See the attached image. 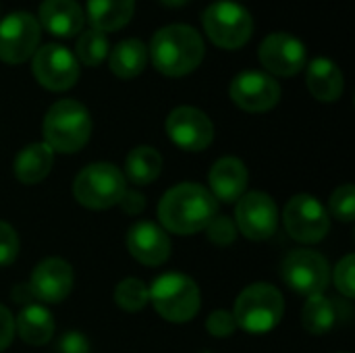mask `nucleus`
I'll list each match as a JSON object with an SVG mask.
<instances>
[{"mask_svg": "<svg viewBox=\"0 0 355 353\" xmlns=\"http://www.w3.org/2000/svg\"><path fill=\"white\" fill-rule=\"evenodd\" d=\"M12 300H15L17 304H23V300H25V302H31V300H35V298H33L29 285H17V287L12 289Z\"/></svg>", "mask_w": 355, "mask_h": 353, "instance_id": "e433bc0d", "label": "nucleus"}, {"mask_svg": "<svg viewBox=\"0 0 355 353\" xmlns=\"http://www.w3.org/2000/svg\"><path fill=\"white\" fill-rule=\"evenodd\" d=\"M331 212L343 223H352L355 216V189L352 183L341 185L331 196Z\"/></svg>", "mask_w": 355, "mask_h": 353, "instance_id": "c85d7f7f", "label": "nucleus"}, {"mask_svg": "<svg viewBox=\"0 0 355 353\" xmlns=\"http://www.w3.org/2000/svg\"><path fill=\"white\" fill-rule=\"evenodd\" d=\"M248 187V169L239 158H220L210 169V193L216 202H237Z\"/></svg>", "mask_w": 355, "mask_h": 353, "instance_id": "6ab92c4d", "label": "nucleus"}, {"mask_svg": "<svg viewBox=\"0 0 355 353\" xmlns=\"http://www.w3.org/2000/svg\"><path fill=\"white\" fill-rule=\"evenodd\" d=\"M164 6H183V4H187L189 0H160Z\"/></svg>", "mask_w": 355, "mask_h": 353, "instance_id": "4c0bfd02", "label": "nucleus"}, {"mask_svg": "<svg viewBox=\"0 0 355 353\" xmlns=\"http://www.w3.org/2000/svg\"><path fill=\"white\" fill-rule=\"evenodd\" d=\"M33 77L50 92H64L79 79V62L60 44H46L33 52Z\"/></svg>", "mask_w": 355, "mask_h": 353, "instance_id": "1a4fd4ad", "label": "nucleus"}, {"mask_svg": "<svg viewBox=\"0 0 355 353\" xmlns=\"http://www.w3.org/2000/svg\"><path fill=\"white\" fill-rule=\"evenodd\" d=\"M206 329L212 337H231L237 329V322L231 312L227 310H216L208 316Z\"/></svg>", "mask_w": 355, "mask_h": 353, "instance_id": "473e14b6", "label": "nucleus"}, {"mask_svg": "<svg viewBox=\"0 0 355 353\" xmlns=\"http://www.w3.org/2000/svg\"><path fill=\"white\" fill-rule=\"evenodd\" d=\"M218 202L200 183H181L168 189L158 204V218L164 231L193 235L204 231L216 216Z\"/></svg>", "mask_w": 355, "mask_h": 353, "instance_id": "f257e3e1", "label": "nucleus"}, {"mask_svg": "<svg viewBox=\"0 0 355 353\" xmlns=\"http://www.w3.org/2000/svg\"><path fill=\"white\" fill-rule=\"evenodd\" d=\"M200 353H210V352H200Z\"/></svg>", "mask_w": 355, "mask_h": 353, "instance_id": "58836bf2", "label": "nucleus"}, {"mask_svg": "<svg viewBox=\"0 0 355 353\" xmlns=\"http://www.w3.org/2000/svg\"><path fill=\"white\" fill-rule=\"evenodd\" d=\"M335 320H337V312L329 298H324L322 293L308 298V302L302 310V322L308 333L327 335L335 327Z\"/></svg>", "mask_w": 355, "mask_h": 353, "instance_id": "a878e982", "label": "nucleus"}, {"mask_svg": "<svg viewBox=\"0 0 355 353\" xmlns=\"http://www.w3.org/2000/svg\"><path fill=\"white\" fill-rule=\"evenodd\" d=\"M54 162V152L42 141V144H31L27 148H23L17 154L15 160V175L21 183L25 185H33L40 183L42 179L48 177L50 169Z\"/></svg>", "mask_w": 355, "mask_h": 353, "instance_id": "5701e85b", "label": "nucleus"}, {"mask_svg": "<svg viewBox=\"0 0 355 353\" xmlns=\"http://www.w3.org/2000/svg\"><path fill=\"white\" fill-rule=\"evenodd\" d=\"M56 353H89V341L81 333L69 331L58 339Z\"/></svg>", "mask_w": 355, "mask_h": 353, "instance_id": "72a5a7b5", "label": "nucleus"}, {"mask_svg": "<svg viewBox=\"0 0 355 353\" xmlns=\"http://www.w3.org/2000/svg\"><path fill=\"white\" fill-rule=\"evenodd\" d=\"M162 171V156L150 148V146H139L129 152L125 160V173L135 185H148L154 179H158Z\"/></svg>", "mask_w": 355, "mask_h": 353, "instance_id": "393cba45", "label": "nucleus"}, {"mask_svg": "<svg viewBox=\"0 0 355 353\" xmlns=\"http://www.w3.org/2000/svg\"><path fill=\"white\" fill-rule=\"evenodd\" d=\"M125 191V177L110 162H96L85 166L73 183L75 200L92 210H104L119 204Z\"/></svg>", "mask_w": 355, "mask_h": 353, "instance_id": "423d86ee", "label": "nucleus"}, {"mask_svg": "<svg viewBox=\"0 0 355 353\" xmlns=\"http://www.w3.org/2000/svg\"><path fill=\"white\" fill-rule=\"evenodd\" d=\"M15 331L19 337L29 343V345H44L52 339L54 335V320L52 314L37 304H27L17 320H15Z\"/></svg>", "mask_w": 355, "mask_h": 353, "instance_id": "4be33fe9", "label": "nucleus"}, {"mask_svg": "<svg viewBox=\"0 0 355 353\" xmlns=\"http://www.w3.org/2000/svg\"><path fill=\"white\" fill-rule=\"evenodd\" d=\"M335 285L339 293H343L347 300L355 295V258L354 254H347L335 268Z\"/></svg>", "mask_w": 355, "mask_h": 353, "instance_id": "c756f323", "label": "nucleus"}, {"mask_svg": "<svg viewBox=\"0 0 355 353\" xmlns=\"http://www.w3.org/2000/svg\"><path fill=\"white\" fill-rule=\"evenodd\" d=\"M285 312L283 295L277 287L268 283H256L245 287L233 308V318L237 327L252 335H262L272 331Z\"/></svg>", "mask_w": 355, "mask_h": 353, "instance_id": "20e7f679", "label": "nucleus"}, {"mask_svg": "<svg viewBox=\"0 0 355 353\" xmlns=\"http://www.w3.org/2000/svg\"><path fill=\"white\" fill-rule=\"evenodd\" d=\"M279 212L275 200L264 191H250L239 198L235 208V227L252 241L270 239L277 233Z\"/></svg>", "mask_w": 355, "mask_h": 353, "instance_id": "f8f14e48", "label": "nucleus"}, {"mask_svg": "<svg viewBox=\"0 0 355 353\" xmlns=\"http://www.w3.org/2000/svg\"><path fill=\"white\" fill-rule=\"evenodd\" d=\"M150 58L162 75L183 77L204 60V40L189 25H166L154 33L150 42Z\"/></svg>", "mask_w": 355, "mask_h": 353, "instance_id": "f03ea898", "label": "nucleus"}, {"mask_svg": "<svg viewBox=\"0 0 355 353\" xmlns=\"http://www.w3.org/2000/svg\"><path fill=\"white\" fill-rule=\"evenodd\" d=\"M233 102L248 112H266L281 100L279 81L262 71H243L231 81Z\"/></svg>", "mask_w": 355, "mask_h": 353, "instance_id": "ddd939ff", "label": "nucleus"}, {"mask_svg": "<svg viewBox=\"0 0 355 353\" xmlns=\"http://www.w3.org/2000/svg\"><path fill=\"white\" fill-rule=\"evenodd\" d=\"M119 204H123V208H125L129 214H137V212H141L144 206H146L144 196H139V193H135V191H125V196H123V200H121Z\"/></svg>", "mask_w": 355, "mask_h": 353, "instance_id": "c9c22d12", "label": "nucleus"}, {"mask_svg": "<svg viewBox=\"0 0 355 353\" xmlns=\"http://www.w3.org/2000/svg\"><path fill=\"white\" fill-rule=\"evenodd\" d=\"M148 293L156 312L168 322H189L200 312V289L187 275L166 273L152 283Z\"/></svg>", "mask_w": 355, "mask_h": 353, "instance_id": "39448f33", "label": "nucleus"}, {"mask_svg": "<svg viewBox=\"0 0 355 353\" xmlns=\"http://www.w3.org/2000/svg\"><path fill=\"white\" fill-rule=\"evenodd\" d=\"M127 248L131 256L146 266H160L171 256L168 233L148 221L135 223L127 233Z\"/></svg>", "mask_w": 355, "mask_h": 353, "instance_id": "f3484780", "label": "nucleus"}, {"mask_svg": "<svg viewBox=\"0 0 355 353\" xmlns=\"http://www.w3.org/2000/svg\"><path fill=\"white\" fill-rule=\"evenodd\" d=\"M37 23L56 37H73L83 29L85 17L77 0H44Z\"/></svg>", "mask_w": 355, "mask_h": 353, "instance_id": "a211bd4d", "label": "nucleus"}, {"mask_svg": "<svg viewBox=\"0 0 355 353\" xmlns=\"http://www.w3.org/2000/svg\"><path fill=\"white\" fill-rule=\"evenodd\" d=\"M73 268L60 258H46L31 273L29 289L35 300L46 304L62 302L73 289Z\"/></svg>", "mask_w": 355, "mask_h": 353, "instance_id": "dca6fc26", "label": "nucleus"}, {"mask_svg": "<svg viewBox=\"0 0 355 353\" xmlns=\"http://www.w3.org/2000/svg\"><path fill=\"white\" fill-rule=\"evenodd\" d=\"M114 302L119 308L127 312H137L150 302V293H148V287L139 279H125L116 285Z\"/></svg>", "mask_w": 355, "mask_h": 353, "instance_id": "cd10ccee", "label": "nucleus"}, {"mask_svg": "<svg viewBox=\"0 0 355 353\" xmlns=\"http://www.w3.org/2000/svg\"><path fill=\"white\" fill-rule=\"evenodd\" d=\"M40 44V23L25 10H15L0 21V60L19 64L33 56Z\"/></svg>", "mask_w": 355, "mask_h": 353, "instance_id": "9d476101", "label": "nucleus"}, {"mask_svg": "<svg viewBox=\"0 0 355 353\" xmlns=\"http://www.w3.org/2000/svg\"><path fill=\"white\" fill-rule=\"evenodd\" d=\"M110 71L121 79H133L137 77L148 62V48L141 40L129 37L114 46L110 52Z\"/></svg>", "mask_w": 355, "mask_h": 353, "instance_id": "b1692460", "label": "nucleus"}, {"mask_svg": "<svg viewBox=\"0 0 355 353\" xmlns=\"http://www.w3.org/2000/svg\"><path fill=\"white\" fill-rule=\"evenodd\" d=\"M260 62L268 69V73L279 77L297 75L306 67L308 50L302 40L289 33H270L264 37L258 50Z\"/></svg>", "mask_w": 355, "mask_h": 353, "instance_id": "2eb2a0df", "label": "nucleus"}, {"mask_svg": "<svg viewBox=\"0 0 355 353\" xmlns=\"http://www.w3.org/2000/svg\"><path fill=\"white\" fill-rule=\"evenodd\" d=\"M306 83L310 94L320 102H335L343 94V73L331 58H314L308 64Z\"/></svg>", "mask_w": 355, "mask_h": 353, "instance_id": "aec40b11", "label": "nucleus"}, {"mask_svg": "<svg viewBox=\"0 0 355 353\" xmlns=\"http://www.w3.org/2000/svg\"><path fill=\"white\" fill-rule=\"evenodd\" d=\"M206 231H208L210 241H214L216 246H229L237 237V227L227 216H214L210 225L206 227Z\"/></svg>", "mask_w": 355, "mask_h": 353, "instance_id": "7c9ffc66", "label": "nucleus"}, {"mask_svg": "<svg viewBox=\"0 0 355 353\" xmlns=\"http://www.w3.org/2000/svg\"><path fill=\"white\" fill-rule=\"evenodd\" d=\"M77 58L87 64V67H98L102 64V60L108 56L110 50V42L106 37V33L98 31V29H85L79 40H77Z\"/></svg>", "mask_w": 355, "mask_h": 353, "instance_id": "bb28decb", "label": "nucleus"}, {"mask_svg": "<svg viewBox=\"0 0 355 353\" xmlns=\"http://www.w3.org/2000/svg\"><path fill=\"white\" fill-rule=\"evenodd\" d=\"M168 137L187 152H202L214 139L212 121L193 106H179L166 119Z\"/></svg>", "mask_w": 355, "mask_h": 353, "instance_id": "4468645a", "label": "nucleus"}, {"mask_svg": "<svg viewBox=\"0 0 355 353\" xmlns=\"http://www.w3.org/2000/svg\"><path fill=\"white\" fill-rule=\"evenodd\" d=\"M283 223L287 233L302 243H318L327 237L331 229V218L324 206L306 193H300L289 200L283 210Z\"/></svg>", "mask_w": 355, "mask_h": 353, "instance_id": "6e6552de", "label": "nucleus"}, {"mask_svg": "<svg viewBox=\"0 0 355 353\" xmlns=\"http://www.w3.org/2000/svg\"><path fill=\"white\" fill-rule=\"evenodd\" d=\"M92 135V117L77 100H58L50 106L44 119L46 146L52 152H79Z\"/></svg>", "mask_w": 355, "mask_h": 353, "instance_id": "7ed1b4c3", "label": "nucleus"}, {"mask_svg": "<svg viewBox=\"0 0 355 353\" xmlns=\"http://www.w3.org/2000/svg\"><path fill=\"white\" fill-rule=\"evenodd\" d=\"M12 335H15V318L4 306H0V352L10 345Z\"/></svg>", "mask_w": 355, "mask_h": 353, "instance_id": "f704fd0d", "label": "nucleus"}, {"mask_svg": "<svg viewBox=\"0 0 355 353\" xmlns=\"http://www.w3.org/2000/svg\"><path fill=\"white\" fill-rule=\"evenodd\" d=\"M285 283L304 295H318L327 289L331 279L329 262L314 250H293L283 260Z\"/></svg>", "mask_w": 355, "mask_h": 353, "instance_id": "9b49d317", "label": "nucleus"}, {"mask_svg": "<svg viewBox=\"0 0 355 353\" xmlns=\"http://www.w3.org/2000/svg\"><path fill=\"white\" fill-rule=\"evenodd\" d=\"M202 25L212 44L227 50L245 46L254 33V19L248 8L231 0L210 4L202 15Z\"/></svg>", "mask_w": 355, "mask_h": 353, "instance_id": "0eeeda50", "label": "nucleus"}, {"mask_svg": "<svg viewBox=\"0 0 355 353\" xmlns=\"http://www.w3.org/2000/svg\"><path fill=\"white\" fill-rule=\"evenodd\" d=\"M135 10V0H87V19L94 29L108 33L125 27Z\"/></svg>", "mask_w": 355, "mask_h": 353, "instance_id": "412c9836", "label": "nucleus"}, {"mask_svg": "<svg viewBox=\"0 0 355 353\" xmlns=\"http://www.w3.org/2000/svg\"><path fill=\"white\" fill-rule=\"evenodd\" d=\"M19 256V237L15 229L0 221V266H8Z\"/></svg>", "mask_w": 355, "mask_h": 353, "instance_id": "2f4dec72", "label": "nucleus"}]
</instances>
